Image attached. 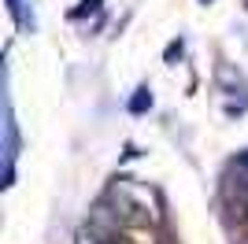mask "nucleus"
Instances as JSON below:
<instances>
[{"instance_id":"nucleus-3","label":"nucleus","mask_w":248,"mask_h":244,"mask_svg":"<svg viewBox=\"0 0 248 244\" xmlns=\"http://www.w3.org/2000/svg\"><path fill=\"white\" fill-rule=\"evenodd\" d=\"M148 104H152V96H148V89H141V96H137V100L130 104V107H134V111H145Z\"/></svg>"},{"instance_id":"nucleus-1","label":"nucleus","mask_w":248,"mask_h":244,"mask_svg":"<svg viewBox=\"0 0 248 244\" xmlns=\"http://www.w3.org/2000/svg\"><path fill=\"white\" fill-rule=\"evenodd\" d=\"M108 200H111V211H115V218H119L123 226L145 229V226H152V222H155V211H152V203H148V196L141 193L137 185H130L126 178L111 185Z\"/></svg>"},{"instance_id":"nucleus-4","label":"nucleus","mask_w":248,"mask_h":244,"mask_svg":"<svg viewBox=\"0 0 248 244\" xmlns=\"http://www.w3.org/2000/svg\"><path fill=\"white\" fill-rule=\"evenodd\" d=\"M82 4H85V8H82V11H93V8H96V4H100V0H82ZM82 11H78V15H82Z\"/></svg>"},{"instance_id":"nucleus-2","label":"nucleus","mask_w":248,"mask_h":244,"mask_svg":"<svg viewBox=\"0 0 248 244\" xmlns=\"http://www.w3.org/2000/svg\"><path fill=\"white\" fill-rule=\"evenodd\" d=\"M222 203H226L230 214L248 218V170L245 167H237V170H230L222 178Z\"/></svg>"}]
</instances>
